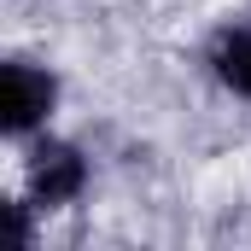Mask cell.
<instances>
[{"label": "cell", "mask_w": 251, "mask_h": 251, "mask_svg": "<svg viewBox=\"0 0 251 251\" xmlns=\"http://www.w3.org/2000/svg\"><path fill=\"white\" fill-rule=\"evenodd\" d=\"M53 105H59V76L47 64H29V59L0 64V128L12 140H29L35 128H47Z\"/></svg>", "instance_id": "cell-1"}, {"label": "cell", "mask_w": 251, "mask_h": 251, "mask_svg": "<svg viewBox=\"0 0 251 251\" xmlns=\"http://www.w3.org/2000/svg\"><path fill=\"white\" fill-rule=\"evenodd\" d=\"M24 181H29L35 210H59L70 199H82V187H88V158H82L70 140H35Z\"/></svg>", "instance_id": "cell-2"}, {"label": "cell", "mask_w": 251, "mask_h": 251, "mask_svg": "<svg viewBox=\"0 0 251 251\" xmlns=\"http://www.w3.org/2000/svg\"><path fill=\"white\" fill-rule=\"evenodd\" d=\"M210 70L222 76V88L251 100V24H234V29H222L210 41Z\"/></svg>", "instance_id": "cell-3"}]
</instances>
